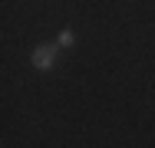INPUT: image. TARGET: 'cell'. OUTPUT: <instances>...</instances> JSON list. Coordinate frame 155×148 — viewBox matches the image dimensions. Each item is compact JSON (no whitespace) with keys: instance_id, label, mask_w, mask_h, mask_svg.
I'll use <instances>...</instances> for the list:
<instances>
[{"instance_id":"obj_1","label":"cell","mask_w":155,"mask_h":148,"mask_svg":"<svg viewBox=\"0 0 155 148\" xmlns=\"http://www.w3.org/2000/svg\"><path fill=\"white\" fill-rule=\"evenodd\" d=\"M56 59H60V46H56V43H40L30 53L33 69H40V72H53V69H56Z\"/></svg>"},{"instance_id":"obj_2","label":"cell","mask_w":155,"mask_h":148,"mask_svg":"<svg viewBox=\"0 0 155 148\" xmlns=\"http://www.w3.org/2000/svg\"><path fill=\"white\" fill-rule=\"evenodd\" d=\"M56 46H60V50H73V46H76V33H73V30H60Z\"/></svg>"}]
</instances>
